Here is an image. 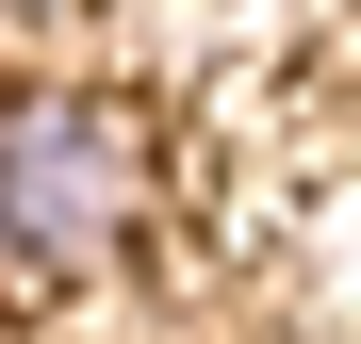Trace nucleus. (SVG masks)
<instances>
[{
    "label": "nucleus",
    "mask_w": 361,
    "mask_h": 344,
    "mask_svg": "<svg viewBox=\"0 0 361 344\" xmlns=\"http://www.w3.org/2000/svg\"><path fill=\"white\" fill-rule=\"evenodd\" d=\"M148 229V115L99 82H17L0 98V262L99 279Z\"/></svg>",
    "instance_id": "obj_1"
},
{
    "label": "nucleus",
    "mask_w": 361,
    "mask_h": 344,
    "mask_svg": "<svg viewBox=\"0 0 361 344\" xmlns=\"http://www.w3.org/2000/svg\"><path fill=\"white\" fill-rule=\"evenodd\" d=\"M0 17H17V33H49V17H99V0H0Z\"/></svg>",
    "instance_id": "obj_2"
}]
</instances>
